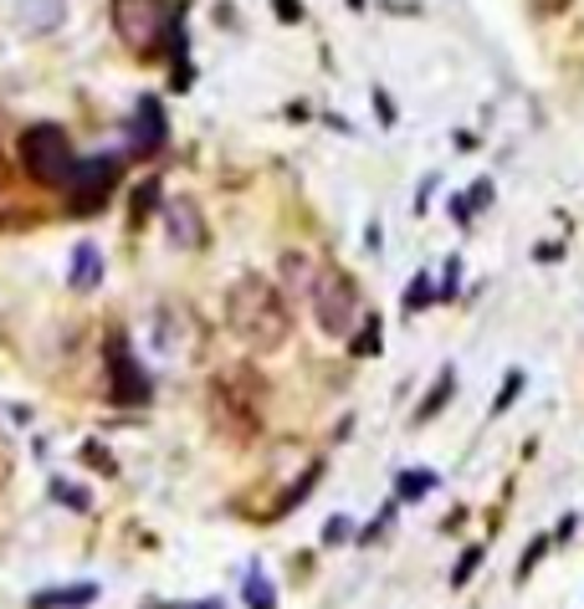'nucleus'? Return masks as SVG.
Listing matches in <instances>:
<instances>
[{"label":"nucleus","instance_id":"nucleus-27","mask_svg":"<svg viewBox=\"0 0 584 609\" xmlns=\"http://www.w3.org/2000/svg\"><path fill=\"white\" fill-rule=\"evenodd\" d=\"M5 476H11V456H5V440H0V486H5Z\"/></svg>","mask_w":584,"mask_h":609},{"label":"nucleus","instance_id":"nucleus-4","mask_svg":"<svg viewBox=\"0 0 584 609\" xmlns=\"http://www.w3.org/2000/svg\"><path fill=\"white\" fill-rule=\"evenodd\" d=\"M313 318L318 329L329 333V338H354V329L364 323V297H359V281L339 272V266H323L313 281Z\"/></svg>","mask_w":584,"mask_h":609},{"label":"nucleus","instance_id":"nucleus-1","mask_svg":"<svg viewBox=\"0 0 584 609\" xmlns=\"http://www.w3.org/2000/svg\"><path fill=\"white\" fill-rule=\"evenodd\" d=\"M226 329L237 333L252 354H277L287 344V333H293V313H287L283 292L267 277L247 272L226 292Z\"/></svg>","mask_w":584,"mask_h":609},{"label":"nucleus","instance_id":"nucleus-15","mask_svg":"<svg viewBox=\"0 0 584 609\" xmlns=\"http://www.w3.org/2000/svg\"><path fill=\"white\" fill-rule=\"evenodd\" d=\"M247 605H252V609H277V594H272V584H267L262 568L247 574Z\"/></svg>","mask_w":584,"mask_h":609},{"label":"nucleus","instance_id":"nucleus-29","mask_svg":"<svg viewBox=\"0 0 584 609\" xmlns=\"http://www.w3.org/2000/svg\"><path fill=\"white\" fill-rule=\"evenodd\" d=\"M0 189H5V159H0Z\"/></svg>","mask_w":584,"mask_h":609},{"label":"nucleus","instance_id":"nucleus-7","mask_svg":"<svg viewBox=\"0 0 584 609\" xmlns=\"http://www.w3.org/2000/svg\"><path fill=\"white\" fill-rule=\"evenodd\" d=\"M113 185H118V159L113 154H98V159H88L78 174H72V216H98L103 205H108V195H113Z\"/></svg>","mask_w":584,"mask_h":609},{"label":"nucleus","instance_id":"nucleus-9","mask_svg":"<svg viewBox=\"0 0 584 609\" xmlns=\"http://www.w3.org/2000/svg\"><path fill=\"white\" fill-rule=\"evenodd\" d=\"M128 149L134 159H149L164 149V113H159V97H144L139 113H134V134H128Z\"/></svg>","mask_w":584,"mask_h":609},{"label":"nucleus","instance_id":"nucleus-8","mask_svg":"<svg viewBox=\"0 0 584 609\" xmlns=\"http://www.w3.org/2000/svg\"><path fill=\"white\" fill-rule=\"evenodd\" d=\"M164 235H170V246L180 251H201L210 241V226H206V210L195 195H164Z\"/></svg>","mask_w":584,"mask_h":609},{"label":"nucleus","instance_id":"nucleus-10","mask_svg":"<svg viewBox=\"0 0 584 609\" xmlns=\"http://www.w3.org/2000/svg\"><path fill=\"white\" fill-rule=\"evenodd\" d=\"M16 21H21V32H32V36L62 32L67 0H16Z\"/></svg>","mask_w":584,"mask_h":609},{"label":"nucleus","instance_id":"nucleus-19","mask_svg":"<svg viewBox=\"0 0 584 609\" xmlns=\"http://www.w3.org/2000/svg\"><path fill=\"white\" fill-rule=\"evenodd\" d=\"M431 302V281L426 277H415L411 287H405V313H415V308H426Z\"/></svg>","mask_w":584,"mask_h":609},{"label":"nucleus","instance_id":"nucleus-25","mask_svg":"<svg viewBox=\"0 0 584 609\" xmlns=\"http://www.w3.org/2000/svg\"><path fill=\"white\" fill-rule=\"evenodd\" d=\"M348 517H333L329 528H323V538H329V543H339V538H348V528H344Z\"/></svg>","mask_w":584,"mask_h":609},{"label":"nucleus","instance_id":"nucleus-20","mask_svg":"<svg viewBox=\"0 0 584 609\" xmlns=\"http://www.w3.org/2000/svg\"><path fill=\"white\" fill-rule=\"evenodd\" d=\"M477 563H482V548H467V553H461V563L451 568V584H467V578L477 574Z\"/></svg>","mask_w":584,"mask_h":609},{"label":"nucleus","instance_id":"nucleus-23","mask_svg":"<svg viewBox=\"0 0 584 609\" xmlns=\"http://www.w3.org/2000/svg\"><path fill=\"white\" fill-rule=\"evenodd\" d=\"M543 559V538H538V543H528V553H523V568H518V578H528L534 574V563Z\"/></svg>","mask_w":584,"mask_h":609},{"label":"nucleus","instance_id":"nucleus-14","mask_svg":"<svg viewBox=\"0 0 584 609\" xmlns=\"http://www.w3.org/2000/svg\"><path fill=\"white\" fill-rule=\"evenodd\" d=\"M451 390H457V369H442V375H436V384H431V394H426V405L415 410V421H431V415H442L446 400H451Z\"/></svg>","mask_w":584,"mask_h":609},{"label":"nucleus","instance_id":"nucleus-13","mask_svg":"<svg viewBox=\"0 0 584 609\" xmlns=\"http://www.w3.org/2000/svg\"><path fill=\"white\" fill-rule=\"evenodd\" d=\"M98 599V584H72V589H42L32 609H82Z\"/></svg>","mask_w":584,"mask_h":609},{"label":"nucleus","instance_id":"nucleus-22","mask_svg":"<svg viewBox=\"0 0 584 609\" xmlns=\"http://www.w3.org/2000/svg\"><path fill=\"white\" fill-rule=\"evenodd\" d=\"M82 461H93V467H103V471H113V461H108V451H103V446H93V440H88V446H82Z\"/></svg>","mask_w":584,"mask_h":609},{"label":"nucleus","instance_id":"nucleus-26","mask_svg":"<svg viewBox=\"0 0 584 609\" xmlns=\"http://www.w3.org/2000/svg\"><path fill=\"white\" fill-rule=\"evenodd\" d=\"M277 16H283V21H298V16H302L298 0H277Z\"/></svg>","mask_w":584,"mask_h":609},{"label":"nucleus","instance_id":"nucleus-12","mask_svg":"<svg viewBox=\"0 0 584 609\" xmlns=\"http://www.w3.org/2000/svg\"><path fill=\"white\" fill-rule=\"evenodd\" d=\"M72 292H93L98 281H103V251L93 246V241H82V246H72Z\"/></svg>","mask_w":584,"mask_h":609},{"label":"nucleus","instance_id":"nucleus-3","mask_svg":"<svg viewBox=\"0 0 584 609\" xmlns=\"http://www.w3.org/2000/svg\"><path fill=\"white\" fill-rule=\"evenodd\" d=\"M16 154L42 189H62V185H72V174H78L72 139H67V128H57V124H32L21 134Z\"/></svg>","mask_w":584,"mask_h":609},{"label":"nucleus","instance_id":"nucleus-6","mask_svg":"<svg viewBox=\"0 0 584 609\" xmlns=\"http://www.w3.org/2000/svg\"><path fill=\"white\" fill-rule=\"evenodd\" d=\"M108 394H113V405H149V394H154L149 375L139 369L134 348H128L124 329L108 333Z\"/></svg>","mask_w":584,"mask_h":609},{"label":"nucleus","instance_id":"nucleus-24","mask_svg":"<svg viewBox=\"0 0 584 609\" xmlns=\"http://www.w3.org/2000/svg\"><path fill=\"white\" fill-rule=\"evenodd\" d=\"M51 492H57V497L67 502V507H82V513H88V497H82V492H72V486H62V482L51 486Z\"/></svg>","mask_w":584,"mask_h":609},{"label":"nucleus","instance_id":"nucleus-16","mask_svg":"<svg viewBox=\"0 0 584 609\" xmlns=\"http://www.w3.org/2000/svg\"><path fill=\"white\" fill-rule=\"evenodd\" d=\"M431 486H436V471H426V467H421V471H400V497H405V502H411V497L421 502Z\"/></svg>","mask_w":584,"mask_h":609},{"label":"nucleus","instance_id":"nucleus-28","mask_svg":"<svg viewBox=\"0 0 584 609\" xmlns=\"http://www.w3.org/2000/svg\"><path fill=\"white\" fill-rule=\"evenodd\" d=\"M534 5H538V11H564L569 0H534Z\"/></svg>","mask_w":584,"mask_h":609},{"label":"nucleus","instance_id":"nucleus-21","mask_svg":"<svg viewBox=\"0 0 584 609\" xmlns=\"http://www.w3.org/2000/svg\"><path fill=\"white\" fill-rule=\"evenodd\" d=\"M518 390H523V375H507V384H503V394H497V405H492V410H507Z\"/></svg>","mask_w":584,"mask_h":609},{"label":"nucleus","instance_id":"nucleus-17","mask_svg":"<svg viewBox=\"0 0 584 609\" xmlns=\"http://www.w3.org/2000/svg\"><path fill=\"white\" fill-rule=\"evenodd\" d=\"M369 354H379V318L364 313L359 338H354V359H369Z\"/></svg>","mask_w":584,"mask_h":609},{"label":"nucleus","instance_id":"nucleus-18","mask_svg":"<svg viewBox=\"0 0 584 609\" xmlns=\"http://www.w3.org/2000/svg\"><path fill=\"white\" fill-rule=\"evenodd\" d=\"M154 200H159V180H144L139 189H134V226H144V216H149V210H154Z\"/></svg>","mask_w":584,"mask_h":609},{"label":"nucleus","instance_id":"nucleus-5","mask_svg":"<svg viewBox=\"0 0 584 609\" xmlns=\"http://www.w3.org/2000/svg\"><path fill=\"white\" fill-rule=\"evenodd\" d=\"M113 32L134 57H154L174 32L170 0H113Z\"/></svg>","mask_w":584,"mask_h":609},{"label":"nucleus","instance_id":"nucleus-11","mask_svg":"<svg viewBox=\"0 0 584 609\" xmlns=\"http://www.w3.org/2000/svg\"><path fill=\"white\" fill-rule=\"evenodd\" d=\"M313 281H318V266L308 251H283V287L293 292V302L298 297H313Z\"/></svg>","mask_w":584,"mask_h":609},{"label":"nucleus","instance_id":"nucleus-2","mask_svg":"<svg viewBox=\"0 0 584 609\" xmlns=\"http://www.w3.org/2000/svg\"><path fill=\"white\" fill-rule=\"evenodd\" d=\"M262 410H267V379L252 369V359H237L210 375V425L226 440H252L262 430Z\"/></svg>","mask_w":584,"mask_h":609}]
</instances>
